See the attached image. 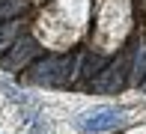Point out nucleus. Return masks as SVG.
<instances>
[{"mask_svg": "<svg viewBox=\"0 0 146 134\" xmlns=\"http://www.w3.org/2000/svg\"><path fill=\"white\" fill-rule=\"evenodd\" d=\"M75 75V57H63V54H51V57L33 63L27 80L36 86H60Z\"/></svg>", "mask_w": 146, "mask_h": 134, "instance_id": "f257e3e1", "label": "nucleus"}, {"mask_svg": "<svg viewBox=\"0 0 146 134\" xmlns=\"http://www.w3.org/2000/svg\"><path fill=\"white\" fill-rule=\"evenodd\" d=\"M36 57H39V42L33 36H24V39H15V42L9 45V51L0 60V66H3L6 72H21V69H27Z\"/></svg>", "mask_w": 146, "mask_h": 134, "instance_id": "f03ea898", "label": "nucleus"}, {"mask_svg": "<svg viewBox=\"0 0 146 134\" xmlns=\"http://www.w3.org/2000/svg\"><path fill=\"white\" fill-rule=\"evenodd\" d=\"M122 119H125V113L119 110V107H96V110L84 113V116L78 119V128L84 134H102V131L116 128Z\"/></svg>", "mask_w": 146, "mask_h": 134, "instance_id": "7ed1b4c3", "label": "nucleus"}, {"mask_svg": "<svg viewBox=\"0 0 146 134\" xmlns=\"http://www.w3.org/2000/svg\"><path fill=\"white\" fill-rule=\"evenodd\" d=\"M125 86V63L122 60H113V63H108L102 72H96V78H92V90L96 92H116Z\"/></svg>", "mask_w": 146, "mask_h": 134, "instance_id": "20e7f679", "label": "nucleus"}, {"mask_svg": "<svg viewBox=\"0 0 146 134\" xmlns=\"http://www.w3.org/2000/svg\"><path fill=\"white\" fill-rule=\"evenodd\" d=\"M146 78V39H140L134 48V66H131V80L134 84H143Z\"/></svg>", "mask_w": 146, "mask_h": 134, "instance_id": "39448f33", "label": "nucleus"}, {"mask_svg": "<svg viewBox=\"0 0 146 134\" xmlns=\"http://www.w3.org/2000/svg\"><path fill=\"white\" fill-rule=\"evenodd\" d=\"M18 39V21L9 18V21H0V54L9 51V45Z\"/></svg>", "mask_w": 146, "mask_h": 134, "instance_id": "423d86ee", "label": "nucleus"}, {"mask_svg": "<svg viewBox=\"0 0 146 134\" xmlns=\"http://www.w3.org/2000/svg\"><path fill=\"white\" fill-rule=\"evenodd\" d=\"M24 9V0H6V3H0V21H9L12 15H18V12Z\"/></svg>", "mask_w": 146, "mask_h": 134, "instance_id": "0eeeda50", "label": "nucleus"}, {"mask_svg": "<svg viewBox=\"0 0 146 134\" xmlns=\"http://www.w3.org/2000/svg\"><path fill=\"white\" fill-rule=\"evenodd\" d=\"M143 86H146V78H143Z\"/></svg>", "mask_w": 146, "mask_h": 134, "instance_id": "6e6552de", "label": "nucleus"}]
</instances>
